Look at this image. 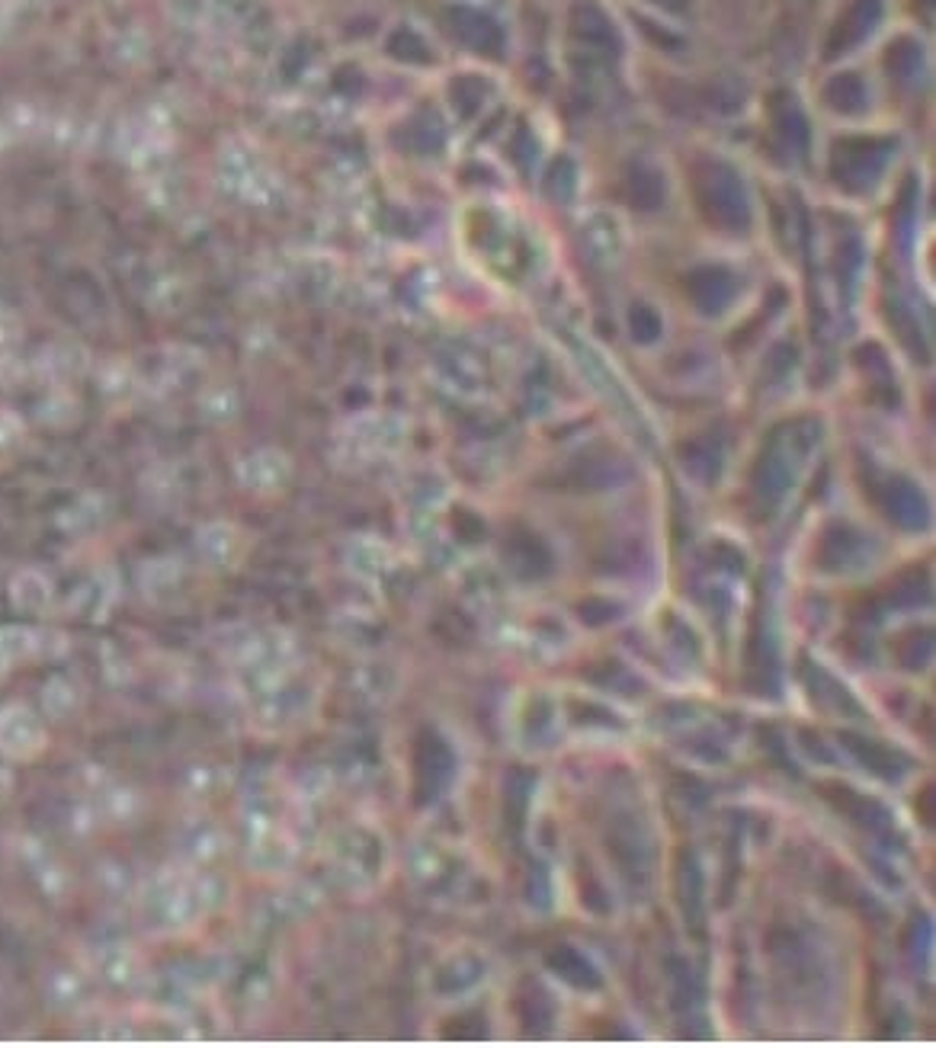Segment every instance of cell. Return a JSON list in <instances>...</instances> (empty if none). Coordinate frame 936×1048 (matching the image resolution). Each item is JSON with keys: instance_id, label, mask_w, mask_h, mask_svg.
Returning a JSON list of instances; mask_svg holds the SVG:
<instances>
[{"instance_id": "cell-6", "label": "cell", "mask_w": 936, "mask_h": 1048, "mask_svg": "<svg viewBox=\"0 0 936 1048\" xmlns=\"http://www.w3.org/2000/svg\"><path fill=\"white\" fill-rule=\"evenodd\" d=\"M55 638H61V635H55V632H36V628H29V625H3V628H0V655H3V661L13 668V664L29 661V658H36V655H49Z\"/></svg>"}, {"instance_id": "cell-2", "label": "cell", "mask_w": 936, "mask_h": 1048, "mask_svg": "<svg viewBox=\"0 0 936 1048\" xmlns=\"http://www.w3.org/2000/svg\"><path fill=\"white\" fill-rule=\"evenodd\" d=\"M46 744H49L46 725L33 709H26L20 703L0 709V754L3 757L33 761L46 751Z\"/></svg>"}, {"instance_id": "cell-8", "label": "cell", "mask_w": 936, "mask_h": 1048, "mask_svg": "<svg viewBox=\"0 0 936 1048\" xmlns=\"http://www.w3.org/2000/svg\"><path fill=\"white\" fill-rule=\"evenodd\" d=\"M99 391H103L109 401H116V404L135 398V395L142 391V381H139L135 366H129V363H106V366L99 369Z\"/></svg>"}, {"instance_id": "cell-16", "label": "cell", "mask_w": 936, "mask_h": 1048, "mask_svg": "<svg viewBox=\"0 0 936 1048\" xmlns=\"http://www.w3.org/2000/svg\"><path fill=\"white\" fill-rule=\"evenodd\" d=\"M7 789H10V773H7V769L0 766V796H3Z\"/></svg>"}, {"instance_id": "cell-17", "label": "cell", "mask_w": 936, "mask_h": 1048, "mask_svg": "<svg viewBox=\"0 0 936 1048\" xmlns=\"http://www.w3.org/2000/svg\"><path fill=\"white\" fill-rule=\"evenodd\" d=\"M7 670H10V664H7V661H3V655H0V680L7 676Z\"/></svg>"}, {"instance_id": "cell-9", "label": "cell", "mask_w": 936, "mask_h": 1048, "mask_svg": "<svg viewBox=\"0 0 936 1048\" xmlns=\"http://www.w3.org/2000/svg\"><path fill=\"white\" fill-rule=\"evenodd\" d=\"M180 584V568L170 558H154L139 568V587L145 600H164Z\"/></svg>"}, {"instance_id": "cell-13", "label": "cell", "mask_w": 936, "mask_h": 1048, "mask_svg": "<svg viewBox=\"0 0 936 1048\" xmlns=\"http://www.w3.org/2000/svg\"><path fill=\"white\" fill-rule=\"evenodd\" d=\"M103 517V501L97 497H87V501H81L78 507H71L64 517H61V523L68 526V532H81V529H87V526H94Z\"/></svg>"}, {"instance_id": "cell-3", "label": "cell", "mask_w": 936, "mask_h": 1048, "mask_svg": "<svg viewBox=\"0 0 936 1048\" xmlns=\"http://www.w3.org/2000/svg\"><path fill=\"white\" fill-rule=\"evenodd\" d=\"M94 958V972H97L99 981L112 985V988H142L149 985V972H145V962L142 955L135 953L129 943L122 940H103L97 950L91 953Z\"/></svg>"}, {"instance_id": "cell-5", "label": "cell", "mask_w": 936, "mask_h": 1048, "mask_svg": "<svg viewBox=\"0 0 936 1048\" xmlns=\"http://www.w3.org/2000/svg\"><path fill=\"white\" fill-rule=\"evenodd\" d=\"M55 600V587L43 572L23 568L10 580V607L23 616H46Z\"/></svg>"}, {"instance_id": "cell-14", "label": "cell", "mask_w": 936, "mask_h": 1048, "mask_svg": "<svg viewBox=\"0 0 936 1048\" xmlns=\"http://www.w3.org/2000/svg\"><path fill=\"white\" fill-rule=\"evenodd\" d=\"M23 439V421L10 411H0V452L13 449Z\"/></svg>"}, {"instance_id": "cell-1", "label": "cell", "mask_w": 936, "mask_h": 1048, "mask_svg": "<svg viewBox=\"0 0 936 1048\" xmlns=\"http://www.w3.org/2000/svg\"><path fill=\"white\" fill-rule=\"evenodd\" d=\"M193 910H197L193 885L180 875H170V872L149 882L139 898V917L151 933H174V930L187 927Z\"/></svg>"}, {"instance_id": "cell-12", "label": "cell", "mask_w": 936, "mask_h": 1048, "mask_svg": "<svg viewBox=\"0 0 936 1048\" xmlns=\"http://www.w3.org/2000/svg\"><path fill=\"white\" fill-rule=\"evenodd\" d=\"M135 811H139L135 792H129L122 786H109V789L99 792L97 817H106L109 824H126V821L135 817Z\"/></svg>"}, {"instance_id": "cell-10", "label": "cell", "mask_w": 936, "mask_h": 1048, "mask_svg": "<svg viewBox=\"0 0 936 1048\" xmlns=\"http://www.w3.org/2000/svg\"><path fill=\"white\" fill-rule=\"evenodd\" d=\"M81 706V690L74 680L68 676H51L49 683L43 686V709L55 721H64L68 715Z\"/></svg>"}, {"instance_id": "cell-11", "label": "cell", "mask_w": 936, "mask_h": 1048, "mask_svg": "<svg viewBox=\"0 0 936 1048\" xmlns=\"http://www.w3.org/2000/svg\"><path fill=\"white\" fill-rule=\"evenodd\" d=\"M39 366H43V373H46L49 379L61 381V379L78 376V373H84L87 356H84V350H81V346H68V343H61V346H51V350L43 353Z\"/></svg>"}, {"instance_id": "cell-4", "label": "cell", "mask_w": 936, "mask_h": 1048, "mask_svg": "<svg viewBox=\"0 0 936 1048\" xmlns=\"http://www.w3.org/2000/svg\"><path fill=\"white\" fill-rule=\"evenodd\" d=\"M119 600V574L112 568L91 572L71 593V613L84 622H103Z\"/></svg>"}, {"instance_id": "cell-15", "label": "cell", "mask_w": 936, "mask_h": 1048, "mask_svg": "<svg viewBox=\"0 0 936 1048\" xmlns=\"http://www.w3.org/2000/svg\"><path fill=\"white\" fill-rule=\"evenodd\" d=\"M20 337V325H16V318L0 305V346H7V343H13Z\"/></svg>"}, {"instance_id": "cell-7", "label": "cell", "mask_w": 936, "mask_h": 1048, "mask_svg": "<svg viewBox=\"0 0 936 1048\" xmlns=\"http://www.w3.org/2000/svg\"><path fill=\"white\" fill-rule=\"evenodd\" d=\"M49 1001L61 1013H78L84 1003L91 1001V981L81 972H55L49 978Z\"/></svg>"}]
</instances>
